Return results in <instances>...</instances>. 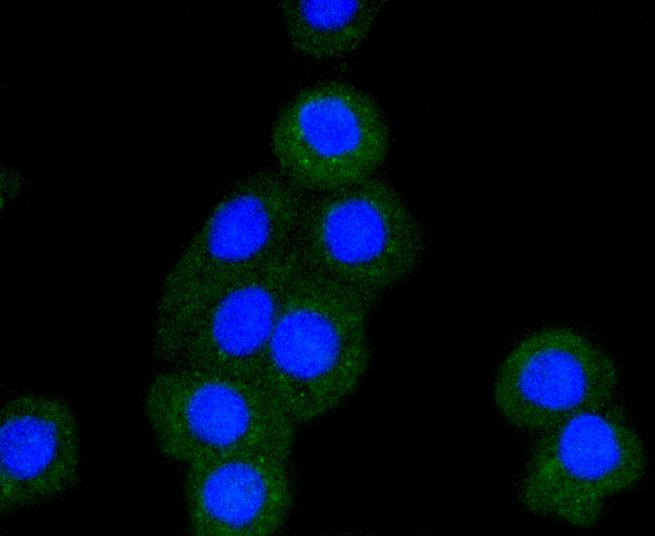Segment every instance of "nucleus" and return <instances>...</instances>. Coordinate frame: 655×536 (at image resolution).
Listing matches in <instances>:
<instances>
[{"label":"nucleus","instance_id":"f03ea898","mask_svg":"<svg viewBox=\"0 0 655 536\" xmlns=\"http://www.w3.org/2000/svg\"><path fill=\"white\" fill-rule=\"evenodd\" d=\"M306 195L277 169H259L237 180L165 275L152 336L187 320L290 249Z\"/></svg>","mask_w":655,"mask_h":536},{"label":"nucleus","instance_id":"9d476101","mask_svg":"<svg viewBox=\"0 0 655 536\" xmlns=\"http://www.w3.org/2000/svg\"><path fill=\"white\" fill-rule=\"evenodd\" d=\"M1 514L59 498L77 482L81 451L71 408L54 397L6 400L0 420Z\"/></svg>","mask_w":655,"mask_h":536},{"label":"nucleus","instance_id":"6e6552de","mask_svg":"<svg viewBox=\"0 0 655 536\" xmlns=\"http://www.w3.org/2000/svg\"><path fill=\"white\" fill-rule=\"evenodd\" d=\"M300 268L293 245L187 320L152 336L156 359L164 367L204 371L256 384L278 311Z\"/></svg>","mask_w":655,"mask_h":536},{"label":"nucleus","instance_id":"9b49d317","mask_svg":"<svg viewBox=\"0 0 655 536\" xmlns=\"http://www.w3.org/2000/svg\"><path fill=\"white\" fill-rule=\"evenodd\" d=\"M384 1H303L279 3L292 47L313 60L342 57L357 49L376 23Z\"/></svg>","mask_w":655,"mask_h":536},{"label":"nucleus","instance_id":"20e7f679","mask_svg":"<svg viewBox=\"0 0 655 536\" xmlns=\"http://www.w3.org/2000/svg\"><path fill=\"white\" fill-rule=\"evenodd\" d=\"M144 411L162 455L184 467L240 453L290 457L297 428L257 384L185 368L154 376Z\"/></svg>","mask_w":655,"mask_h":536},{"label":"nucleus","instance_id":"1a4fd4ad","mask_svg":"<svg viewBox=\"0 0 655 536\" xmlns=\"http://www.w3.org/2000/svg\"><path fill=\"white\" fill-rule=\"evenodd\" d=\"M184 495L194 535H273L293 504L290 457L240 453L187 465Z\"/></svg>","mask_w":655,"mask_h":536},{"label":"nucleus","instance_id":"0eeeda50","mask_svg":"<svg viewBox=\"0 0 655 536\" xmlns=\"http://www.w3.org/2000/svg\"><path fill=\"white\" fill-rule=\"evenodd\" d=\"M617 367L590 337L567 326L526 335L501 363L494 402L511 426L541 433L580 413L614 403Z\"/></svg>","mask_w":655,"mask_h":536},{"label":"nucleus","instance_id":"f257e3e1","mask_svg":"<svg viewBox=\"0 0 655 536\" xmlns=\"http://www.w3.org/2000/svg\"><path fill=\"white\" fill-rule=\"evenodd\" d=\"M371 306L302 268L278 311L256 384L299 426L351 396L370 363Z\"/></svg>","mask_w":655,"mask_h":536},{"label":"nucleus","instance_id":"423d86ee","mask_svg":"<svg viewBox=\"0 0 655 536\" xmlns=\"http://www.w3.org/2000/svg\"><path fill=\"white\" fill-rule=\"evenodd\" d=\"M277 170L305 194L329 192L374 176L389 149V129L377 102L339 80L297 93L273 123Z\"/></svg>","mask_w":655,"mask_h":536},{"label":"nucleus","instance_id":"39448f33","mask_svg":"<svg viewBox=\"0 0 655 536\" xmlns=\"http://www.w3.org/2000/svg\"><path fill=\"white\" fill-rule=\"evenodd\" d=\"M645 443L614 403L572 416L538 434L517 495L529 512L586 528L610 499L645 475Z\"/></svg>","mask_w":655,"mask_h":536},{"label":"nucleus","instance_id":"7ed1b4c3","mask_svg":"<svg viewBox=\"0 0 655 536\" xmlns=\"http://www.w3.org/2000/svg\"><path fill=\"white\" fill-rule=\"evenodd\" d=\"M294 246L303 270L372 307L417 267L424 235L399 193L373 176L307 194Z\"/></svg>","mask_w":655,"mask_h":536}]
</instances>
